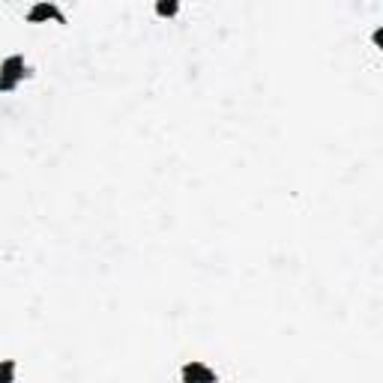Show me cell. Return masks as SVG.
Listing matches in <instances>:
<instances>
[{"label":"cell","mask_w":383,"mask_h":383,"mask_svg":"<svg viewBox=\"0 0 383 383\" xmlns=\"http://www.w3.org/2000/svg\"><path fill=\"white\" fill-rule=\"evenodd\" d=\"M30 75H34V69H30L27 60L21 54H9L4 63H0V93H12V90L21 81H27Z\"/></svg>","instance_id":"1"},{"label":"cell","mask_w":383,"mask_h":383,"mask_svg":"<svg viewBox=\"0 0 383 383\" xmlns=\"http://www.w3.org/2000/svg\"><path fill=\"white\" fill-rule=\"evenodd\" d=\"M24 21L27 24H45V21H54V24H69V19H66V12L60 9L54 0H36L34 6L27 9V15H24Z\"/></svg>","instance_id":"2"},{"label":"cell","mask_w":383,"mask_h":383,"mask_svg":"<svg viewBox=\"0 0 383 383\" xmlns=\"http://www.w3.org/2000/svg\"><path fill=\"white\" fill-rule=\"evenodd\" d=\"M180 377H183V383H216L219 380V374L204 362H186L180 369Z\"/></svg>","instance_id":"3"},{"label":"cell","mask_w":383,"mask_h":383,"mask_svg":"<svg viewBox=\"0 0 383 383\" xmlns=\"http://www.w3.org/2000/svg\"><path fill=\"white\" fill-rule=\"evenodd\" d=\"M159 19H177L180 15V0H153Z\"/></svg>","instance_id":"4"},{"label":"cell","mask_w":383,"mask_h":383,"mask_svg":"<svg viewBox=\"0 0 383 383\" xmlns=\"http://www.w3.org/2000/svg\"><path fill=\"white\" fill-rule=\"evenodd\" d=\"M12 380H15V362L4 359L0 362V383H12Z\"/></svg>","instance_id":"5"}]
</instances>
